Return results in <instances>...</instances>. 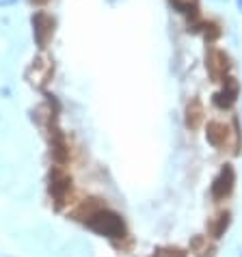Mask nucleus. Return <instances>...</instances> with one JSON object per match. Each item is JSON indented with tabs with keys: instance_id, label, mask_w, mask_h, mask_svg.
<instances>
[{
	"instance_id": "1a4fd4ad",
	"label": "nucleus",
	"mask_w": 242,
	"mask_h": 257,
	"mask_svg": "<svg viewBox=\"0 0 242 257\" xmlns=\"http://www.w3.org/2000/svg\"><path fill=\"white\" fill-rule=\"evenodd\" d=\"M50 71H52V63L48 59H37L31 65V69H28V80L33 84H37V87H41V84L48 80Z\"/></svg>"
},
{
	"instance_id": "423d86ee",
	"label": "nucleus",
	"mask_w": 242,
	"mask_h": 257,
	"mask_svg": "<svg viewBox=\"0 0 242 257\" xmlns=\"http://www.w3.org/2000/svg\"><path fill=\"white\" fill-rule=\"evenodd\" d=\"M223 89L218 91V93H214V106L220 110H227V108H231L233 102H236V97H238V82L233 80V78H223Z\"/></svg>"
},
{
	"instance_id": "2eb2a0df",
	"label": "nucleus",
	"mask_w": 242,
	"mask_h": 257,
	"mask_svg": "<svg viewBox=\"0 0 242 257\" xmlns=\"http://www.w3.org/2000/svg\"><path fill=\"white\" fill-rule=\"evenodd\" d=\"M152 257H186V253L180 251V248H175V246H167V248H158Z\"/></svg>"
},
{
	"instance_id": "20e7f679",
	"label": "nucleus",
	"mask_w": 242,
	"mask_h": 257,
	"mask_svg": "<svg viewBox=\"0 0 242 257\" xmlns=\"http://www.w3.org/2000/svg\"><path fill=\"white\" fill-rule=\"evenodd\" d=\"M33 35H35L37 46L44 50L48 46V41L52 39V35H54V20L44 11H37L33 16Z\"/></svg>"
},
{
	"instance_id": "39448f33",
	"label": "nucleus",
	"mask_w": 242,
	"mask_h": 257,
	"mask_svg": "<svg viewBox=\"0 0 242 257\" xmlns=\"http://www.w3.org/2000/svg\"><path fill=\"white\" fill-rule=\"evenodd\" d=\"M50 132H52V137H50V152H52V158L56 160V164H65L69 160V143L65 139V134H63L59 127H50Z\"/></svg>"
},
{
	"instance_id": "6e6552de",
	"label": "nucleus",
	"mask_w": 242,
	"mask_h": 257,
	"mask_svg": "<svg viewBox=\"0 0 242 257\" xmlns=\"http://www.w3.org/2000/svg\"><path fill=\"white\" fill-rule=\"evenodd\" d=\"M205 139L214 147H225L229 143V127L220 123V121H210L208 130H205Z\"/></svg>"
},
{
	"instance_id": "dca6fc26",
	"label": "nucleus",
	"mask_w": 242,
	"mask_h": 257,
	"mask_svg": "<svg viewBox=\"0 0 242 257\" xmlns=\"http://www.w3.org/2000/svg\"><path fill=\"white\" fill-rule=\"evenodd\" d=\"M31 3H33V5H39V7H41V5H48L50 0H31Z\"/></svg>"
},
{
	"instance_id": "ddd939ff",
	"label": "nucleus",
	"mask_w": 242,
	"mask_h": 257,
	"mask_svg": "<svg viewBox=\"0 0 242 257\" xmlns=\"http://www.w3.org/2000/svg\"><path fill=\"white\" fill-rule=\"evenodd\" d=\"M104 203L99 201V199H84V201H80V205L74 210V216L80 218V220H87L91 214H95L97 210H102Z\"/></svg>"
},
{
	"instance_id": "f8f14e48",
	"label": "nucleus",
	"mask_w": 242,
	"mask_h": 257,
	"mask_svg": "<svg viewBox=\"0 0 242 257\" xmlns=\"http://www.w3.org/2000/svg\"><path fill=\"white\" fill-rule=\"evenodd\" d=\"M201 121H203V106L199 99H193L186 108V125L190 130H197V127L201 125Z\"/></svg>"
},
{
	"instance_id": "9b49d317",
	"label": "nucleus",
	"mask_w": 242,
	"mask_h": 257,
	"mask_svg": "<svg viewBox=\"0 0 242 257\" xmlns=\"http://www.w3.org/2000/svg\"><path fill=\"white\" fill-rule=\"evenodd\" d=\"M227 227H229V212H220L208 220V231L212 238H220L227 231Z\"/></svg>"
},
{
	"instance_id": "4468645a",
	"label": "nucleus",
	"mask_w": 242,
	"mask_h": 257,
	"mask_svg": "<svg viewBox=\"0 0 242 257\" xmlns=\"http://www.w3.org/2000/svg\"><path fill=\"white\" fill-rule=\"evenodd\" d=\"M169 3L173 5L180 13H184V16H190L193 20H197V16H199V3L197 0H169Z\"/></svg>"
},
{
	"instance_id": "7ed1b4c3",
	"label": "nucleus",
	"mask_w": 242,
	"mask_h": 257,
	"mask_svg": "<svg viewBox=\"0 0 242 257\" xmlns=\"http://www.w3.org/2000/svg\"><path fill=\"white\" fill-rule=\"evenodd\" d=\"M233 184H236V171H233L231 164H225L223 169L218 171V175L212 182V197L220 201V199L229 197L233 190Z\"/></svg>"
},
{
	"instance_id": "9d476101",
	"label": "nucleus",
	"mask_w": 242,
	"mask_h": 257,
	"mask_svg": "<svg viewBox=\"0 0 242 257\" xmlns=\"http://www.w3.org/2000/svg\"><path fill=\"white\" fill-rule=\"evenodd\" d=\"M190 253L195 257H214V244L208 240V235H195L190 240Z\"/></svg>"
},
{
	"instance_id": "f257e3e1",
	"label": "nucleus",
	"mask_w": 242,
	"mask_h": 257,
	"mask_svg": "<svg viewBox=\"0 0 242 257\" xmlns=\"http://www.w3.org/2000/svg\"><path fill=\"white\" fill-rule=\"evenodd\" d=\"M87 227L91 231H95L99 235H106V238H112V240H119V238H126V225H124V218L119 214L110 212V210H97L95 214L84 220Z\"/></svg>"
},
{
	"instance_id": "f03ea898",
	"label": "nucleus",
	"mask_w": 242,
	"mask_h": 257,
	"mask_svg": "<svg viewBox=\"0 0 242 257\" xmlns=\"http://www.w3.org/2000/svg\"><path fill=\"white\" fill-rule=\"evenodd\" d=\"M72 177H69L65 171L56 167L52 173H50V195H52L56 208H63L67 203L69 195H72Z\"/></svg>"
},
{
	"instance_id": "0eeeda50",
	"label": "nucleus",
	"mask_w": 242,
	"mask_h": 257,
	"mask_svg": "<svg viewBox=\"0 0 242 257\" xmlns=\"http://www.w3.org/2000/svg\"><path fill=\"white\" fill-rule=\"evenodd\" d=\"M208 69H210V76L214 78V80H223L227 76V71H229V56L225 52H220V50H212L210 56H208Z\"/></svg>"
}]
</instances>
